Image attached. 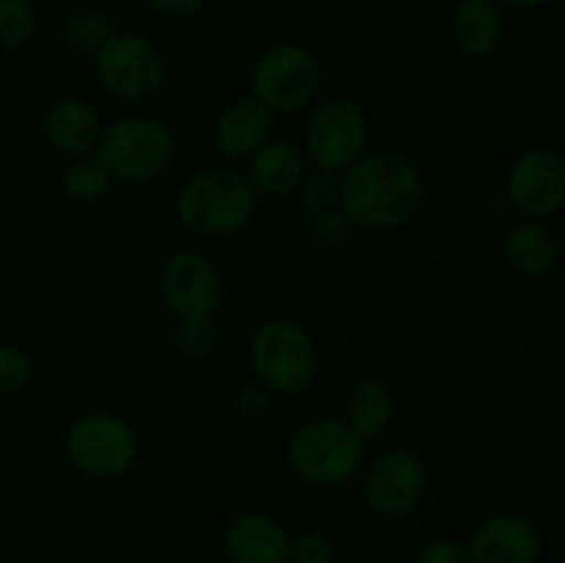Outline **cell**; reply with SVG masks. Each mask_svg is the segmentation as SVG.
<instances>
[{"mask_svg":"<svg viewBox=\"0 0 565 563\" xmlns=\"http://www.w3.org/2000/svg\"><path fill=\"white\" fill-rule=\"evenodd\" d=\"M425 177L397 152H364L340 174V213L364 230H401L425 204Z\"/></svg>","mask_w":565,"mask_h":563,"instance_id":"obj_1","label":"cell"},{"mask_svg":"<svg viewBox=\"0 0 565 563\" xmlns=\"http://www.w3.org/2000/svg\"><path fill=\"white\" fill-rule=\"evenodd\" d=\"M257 193L243 171L213 166L188 177L177 191L174 213L196 237H230L257 215Z\"/></svg>","mask_w":565,"mask_h":563,"instance_id":"obj_2","label":"cell"},{"mask_svg":"<svg viewBox=\"0 0 565 563\" xmlns=\"http://www.w3.org/2000/svg\"><path fill=\"white\" fill-rule=\"evenodd\" d=\"M248 362L259 386L274 395H298L315 381L320 353L312 334L290 318H270L254 329Z\"/></svg>","mask_w":565,"mask_h":563,"instance_id":"obj_3","label":"cell"},{"mask_svg":"<svg viewBox=\"0 0 565 563\" xmlns=\"http://www.w3.org/2000/svg\"><path fill=\"white\" fill-rule=\"evenodd\" d=\"M177 144L169 125L154 116H121L103 127L94 155L108 169L114 182L158 180L174 163Z\"/></svg>","mask_w":565,"mask_h":563,"instance_id":"obj_4","label":"cell"},{"mask_svg":"<svg viewBox=\"0 0 565 563\" xmlns=\"http://www.w3.org/2000/svg\"><path fill=\"white\" fill-rule=\"evenodd\" d=\"M287 464L309 486H340L364 464V442L342 417H318L298 425L287 442Z\"/></svg>","mask_w":565,"mask_h":563,"instance_id":"obj_5","label":"cell"},{"mask_svg":"<svg viewBox=\"0 0 565 563\" xmlns=\"http://www.w3.org/2000/svg\"><path fill=\"white\" fill-rule=\"evenodd\" d=\"M248 86L252 97L270 114H296L318 97L323 86V64L303 44H274L257 59Z\"/></svg>","mask_w":565,"mask_h":563,"instance_id":"obj_6","label":"cell"},{"mask_svg":"<svg viewBox=\"0 0 565 563\" xmlns=\"http://www.w3.org/2000/svg\"><path fill=\"white\" fill-rule=\"evenodd\" d=\"M66 458L88 478H119L136 464L138 434L114 412L81 414L66 431Z\"/></svg>","mask_w":565,"mask_h":563,"instance_id":"obj_7","label":"cell"},{"mask_svg":"<svg viewBox=\"0 0 565 563\" xmlns=\"http://www.w3.org/2000/svg\"><path fill=\"white\" fill-rule=\"evenodd\" d=\"M97 77L114 97L141 103L166 83L163 53L152 39L136 31H114L94 55Z\"/></svg>","mask_w":565,"mask_h":563,"instance_id":"obj_8","label":"cell"},{"mask_svg":"<svg viewBox=\"0 0 565 563\" xmlns=\"http://www.w3.org/2000/svg\"><path fill=\"white\" fill-rule=\"evenodd\" d=\"M303 144H307L315 169L342 174L348 166L356 163L367 152V114L353 99H326L309 116Z\"/></svg>","mask_w":565,"mask_h":563,"instance_id":"obj_9","label":"cell"},{"mask_svg":"<svg viewBox=\"0 0 565 563\" xmlns=\"http://www.w3.org/2000/svg\"><path fill=\"white\" fill-rule=\"evenodd\" d=\"M428 491V467L406 447L384 450L364 472L362 495L370 511L381 519H401L423 502Z\"/></svg>","mask_w":565,"mask_h":563,"instance_id":"obj_10","label":"cell"},{"mask_svg":"<svg viewBox=\"0 0 565 563\" xmlns=\"http://www.w3.org/2000/svg\"><path fill=\"white\" fill-rule=\"evenodd\" d=\"M505 196L519 219L546 221L565 204V163L555 149H524L508 171Z\"/></svg>","mask_w":565,"mask_h":563,"instance_id":"obj_11","label":"cell"},{"mask_svg":"<svg viewBox=\"0 0 565 563\" xmlns=\"http://www.w3.org/2000/svg\"><path fill=\"white\" fill-rule=\"evenodd\" d=\"M224 285L213 259L193 248H180L160 268V298L180 318H213L221 307Z\"/></svg>","mask_w":565,"mask_h":563,"instance_id":"obj_12","label":"cell"},{"mask_svg":"<svg viewBox=\"0 0 565 563\" xmlns=\"http://www.w3.org/2000/svg\"><path fill=\"white\" fill-rule=\"evenodd\" d=\"M472 563H539L544 535L524 513H491L469 539Z\"/></svg>","mask_w":565,"mask_h":563,"instance_id":"obj_13","label":"cell"},{"mask_svg":"<svg viewBox=\"0 0 565 563\" xmlns=\"http://www.w3.org/2000/svg\"><path fill=\"white\" fill-rule=\"evenodd\" d=\"M224 550L232 563H290V533L279 519L246 511L226 528Z\"/></svg>","mask_w":565,"mask_h":563,"instance_id":"obj_14","label":"cell"},{"mask_svg":"<svg viewBox=\"0 0 565 563\" xmlns=\"http://www.w3.org/2000/svg\"><path fill=\"white\" fill-rule=\"evenodd\" d=\"M103 127L97 108L83 97H58L44 110V138L55 152L66 158L92 155L103 136Z\"/></svg>","mask_w":565,"mask_h":563,"instance_id":"obj_15","label":"cell"},{"mask_svg":"<svg viewBox=\"0 0 565 563\" xmlns=\"http://www.w3.org/2000/svg\"><path fill=\"white\" fill-rule=\"evenodd\" d=\"M270 127H274V114L248 94L221 110L213 127V144L224 158L248 160L268 141Z\"/></svg>","mask_w":565,"mask_h":563,"instance_id":"obj_16","label":"cell"},{"mask_svg":"<svg viewBox=\"0 0 565 563\" xmlns=\"http://www.w3.org/2000/svg\"><path fill=\"white\" fill-rule=\"evenodd\" d=\"M243 174L252 182L257 196H290L307 177V160L301 149L287 138H268L248 158V169Z\"/></svg>","mask_w":565,"mask_h":563,"instance_id":"obj_17","label":"cell"},{"mask_svg":"<svg viewBox=\"0 0 565 563\" xmlns=\"http://www.w3.org/2000/svg\"><path fill=\"white\" fill-rule=\"evenodd\" d=\"M502 257L519 276L541 279L555 270L561 248L544 221L516 219L502 232Z\"/></svg>","mask_w":565,"mask_h":563,"instance_id":"obj_18","label":"cell"},{"mask_svg":"<svg viewBox=\"0 0 565 563\" xmlns=\"http://www.w3.org/2000/svg\"><path fill=\"white\" fill-rule=\"evenodd\" d=\"M502 31V9L494 0H461L452 14V42L467 59H489Z\"/></svg>","mask_w":565,"mask_h":563,"instance_id":"obj_19","label":"cell"},{"mask_svg":"<svg viewBox=\"0 0 565 563\" xmlns=\"http://www.w3.org/2000/svg\"><path fill=\"white\" fill-rule=\"evenodd\" d=\"M345 425L367 445L381 439L395 423V395L379 379H364L348 392L345 397Z\"/></svg>","mask_w":565,"mask_h":563,"instance_id":"obj_20","label":"cell"},{"mask_svg":"<svg viewBox=\"0 0 565 563\" xmlns=\"http://www.w3.org/2000/svg\"><path fill=\"white\" fill-rule=\"evenodd\" d=\"M110 188H114V177L108 174V169L99 163V158L94 152L72 158L70 166H66L64 191L75 202H99V199L108 196Z\"/></svg>","mask_w":565,"mask_h":563,"instance_id":"obj_21","label":"cell"},{"mask_svg":"<svg viewBox=\"0 0 565 563\" xmlns=\"http://www.w3.org/2000/svg\"><path fill=\"white\" fill-rule=\"evenodd\" d=\"M110 22L97 11H77L61 28V44L72 55H97L105 39L110 36Z\"/></svg>","mask_w":565,"mask_h":563,"instance_id":"obj_22","label":"cell"},{"mask_svg":"<svg viewBox=\"0 0 565 563\" xmlns=\"http://www.w3.org/2000/svg\"><path fill=\"white\" fill-rule=\"evenodd\" d=\"M36 11L31 0H0V47L17 50L31 42Z\"/></svg>","mask_w":565,"mask_h":563,"instance_id":"obj_23","label":"cell"},{"mask_svg":"<svg viewBox=\"0 0 565 563\" xmlns=\"http://www.w3.org/2000/svg\"><path fill=\"white\" fill-rule=\"evenodd\" d=\"M303 208L312 215H329L340 210V174L334 171L315 169L301 182Z\"/></svg>","mask_w":565,"mask_h":563,"instance_id":"obj_24","label":"cell"},{"mask_svg":"<svg viewBox=\"0 0 565 563\" xmlns=\"http://www.w3.org/2000/svg\"><path fill=\"white\" fill-rule=\"evenodd\" d=\"M215 346L210 318H180L174 326V348L185 359H204Z\"/></svg>","mask_w":565,"mask_h":563,"instance_id":"obj_25","label":"cell"},{"mask_svg":"<svg viewBox=\"0 0 565 563\" xmlns=\"http://www.w3.org/2000/svg\"><path fill=\"white\" fill-rule=\"evenodd\" d=\"M33 381V362L22 348L0 342V397L17 395Z\"/></svg>","mask_w":565,"mask_h":563,"instance_id":"obj_26","label":"cell"},{"mask_svg":"<svg viewBox=\"0 0 565 563\" xmlns=\"http://www.w3.org/2000/svg\"><path fill=\"white\" fill-rule=\"evenodd\" d=\"M334 541L320 530H303L290 539V563H334Z\"/></svg>","mask_w":565,"mask_h":563,"instance_id":"obj_27","label":"cell"},{"mask_svg":"<svg viewBox=\"0 0 565 563\" xmlns=\"http://www.w3.org/2000/svg\"><path fill=\"white\" fill-rule=\"evenodd\" d=\"M414 563H472L469 546L456 539H434L419 546Z\"/></svg>","mask_w":565,"mask_h":563,"instance_id":"obj_28","label":"cell"},{"mask_svg":"<svg viewBox=\"0 0 565 563\" xmlns=\"http://www.w3.org/2000/svg\"><path fill=\"white\" fill-rule=\"evenodd\" d=\"M147 6L166 20H188L202 9L204 0H147Z\"/></svg>","mask_w":565,"mask_h":563,"instance_id":"obj_29","label":"cell"},{"mask_svg":"<svg viewBox=\"0 0 565 563\" xmlns=\"http://www.w3.org/2000/svg\"><path fill=\"white\" fill-rule=\"evenodd\" d=\"M497 6H508V9H541L544 3H550V0H494Z\"/></svg>","mask_w":565,"mask_h":563,"instance_id":"obj_30","label":"cell"}]
</instances>
